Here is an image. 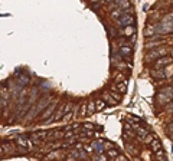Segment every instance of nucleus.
<instances>
[{
	"label": "nucleus",
	"mask_w": 173,
	"mask_h": 161,
	"mask_svg": "<svg viewBox=\"0 0 173 161\" xmlns=\"http://www.w3.org/2000/svg\"><path fill=\"white\" fill-rule=\"evenodd\" d=\"M49 102H51V98H42L40 101L36 102L35 107L32 105V110H30L29 115H27V119H33V118H36V116L39 115V112H42V111L49 105Z\"/></svg>",
	"instance_id": "f257e3e1"
},
{
	"label": "nucleus",
	"mask_w": 173,
	"mask_h": 161,
	"mask_svg": "<svg viewBox=\"0 0 173 161\" xmlns=\"http://www.w3.org/2000/svg\"><path fill=\"white\" fill-rule=\"evenodd\" d=\"M172 98H173V85L172 86H169V88H165L162 92H159V95H157V102L166 104V102H169Z\"/></svg>",
	"instance_id": "f03ea898"
},
{
	"label": "nucleus",
	"mask_w": 173,
	"mask_h": 161,
	"mask_svg": "<svg viewBox=\"0 0 173 161\" xmlns=\"http://www.w3.org/2000/svg\"><path fill=\"white\" fill-rule=\"evenodd\" d=\"M167 53V49H154V51H152V52H149L146 55V58H144V62H150V60H153V59H159V58H162V56H165Z\"/></svg>",
	"instance_id": "7ed1b4c3"
},
{
	"label": "nucleus",
	"mask_w": 173,
	"mask_h": 161,
	"mask_svg": "<svg viewBox=\"0 0 173 161\" xmlns=\"http://www.w3.org/2000/svg\"><path fill=\"white\" fill-rule=\"evenodd\" d=\"M117 23H118V26L133 25V23H134V17L131 16V13H124L123 16H120V17L117 19Z\"/></svg>",
	"instance_id": "20e7f679"
},
{
	"label": "nucleus",
	"mask_w": 173,
	"mask_h": 161,
	"mask_svg": "<svg viewBox=\"0 0 173 161\" xmlns=\"http://www.w3.org/2000/svg\"><path fill=\"white\" fill-rule=\"evenodd\" d=\"M56 108H58V102H52V105H48L46 108H45V112H43V115H40V119H42V122H43L46 118L52 116Z\"/></svg>",
	"instance_id": "39448f33"
},
{
	"label": "nucleus",
	"mask_w": 173,
	"mask_h": 161,
	"mask_svg": "<svg viewBox=\"0 0 173 161\" xmlns=\"http://www.w3.org/2000/svg\"><path fill=\"white\" fill-rule=\"evenodd\" d=\"M16 142L19 144L20 147H23V148H33V142H32V140L25 138V137H16Z\"/></svg>",
	"instance_id": "423d86ee"
},
{
	"label": "nucleus",
	"mask_w": 173,
	"mask_h": 161,
	"mask_svg": "<svg viewBox=\"0 0 173 161\" xmlns=\"http://www.w3.org/2000/svg\"><path fill=\"white\" fill-rule=\"evenodd\" d=\"M101 98L105 101L107 105H111V107H114V105H117V101L114 99L111 95H110V92H102V95H101Z\"/></svg>",
	"instance_id": "0eeeda50"
},
{
	"label": "nucleus",
	"mask_w": 173,
	"mask_h": 161,
	"mask_svg": "<svg viewBox=\"0 0 173 161\" xmlns=\"http://www.w3.org/2000/svg\"><path fill=\"white\" fill-rule=\"evenodd\" d=\"M114 3H115L118 7H121L123 10H128V9H131V5H130L128 0H114Z\"/></svg>",
	"instance_id": "6e6552de"
},
{
	"label": "nucleus",
	"mask_w": 173,
	"mask_h": 161,
	"mask_svg": "<svg viewBox=\"0 0 173 161\" xmlns=\"http://www.w3.org/2000/svg\"><path fill=\"white\" fill-rule=\"evenodd\" d=\"M124 13H126V10H123V9H121V7H114L113 10H111V17H113V19H118V17H120V16H123V14H124Z\"/></svg>",
	"instance_id": "1a4fd4ad"
},
{
	"label": "nucleus",
	"mask_w": 173,
	"mask_h": 161,
	"mask_svg": "<svg viewBox=\"0 0 173 161\" xmlns=\"http://www.w3.org/2000/svg\"><path fill=\"white\" fill-rule=\"evenodd\" d=\"M170 62H172V59L170 58H159L157 60H156V63H154V68L159 69L160 66H165V65L170 63Z\"/></svg>",
	"instance_id": "9d476101"
},
{
	"label": "nucleus",
	"mask_w": 173,
	"mask_h": 161,
	"mask_svg": "<svg viewBox=\"0 0 173 161\" xmlns=\"http://www.w3.org/2000/svg\"><path fill=\"white\" fill-rule=\"evenodd\" d=\"M163 42H165L163 39H156L154 38L152 42H149V43L146 45V49H154V48H157L159 45H162Z\"/></svg>",
	"instance_id": "9b49d317"
},
{
	"label": "nucleus",
	"mask_w": 173,
	"mask_h": 161,
	"mask_svg": "<svg viewBox=\"0 0 173 161\" xmlns=\"http://www.w3.org/2000/svg\"><path fill=\"white\" fill-rule=\"evenodd\" d=\"M150 145H152V150H153L154 153H157L159 150H162V144H160V141L157 140V137H154L153 140H152Z\"/></svg>",
	"instance_id": "f8f14e48"
},
{
	"label": "nucleus",
	"mask_w": 173,
	"mask_h": 161,
	"mask_svg": "<svg viewBox=\"0 0 173 161\" xmlns=\"http://www.w3.org/2000/svg\"><path fill=\"white\" fill-rule=\"evenodd\" d=\"M64 115H65V111H64V105H62L59 110H58V112H56L55 115H52L53 122H56V121H61V119L64 118Z\"/></svg>",
	"instance_id": "ddd939ff"
},
{
	"label": "nucleus",
	"mask_w": 173,
	"mask_h": 161,
	"mask_svg": "<svg viewBox=\"0 0 173 161\" xmlns=\"http://www.w3.org/2000/svg\"><path fill=\"white\" fill-rule=\"evenodd\" d=\"M123 33H124V36H134L136 27H134L133 25H128V26H126V29L123 30Z\"/></svg>",
	"instance_id": "4468645a"
},
{
	"label": "nucleus",
	"mask_w": 173,
	"mask_h": 161,
	"mask_svg": "<svg viewBox=\"0 0 173 161\" xmlns=\"http://www.w3.org/2000/svg\"><path fill=\"white\" fill-rule=\"evenodd\" d=\"M91 145H93L94 151H97V153H102V151H104V147H102V141H94Z\"/></svg>",
	"instance_id": "2eb2a0df"
},
{
	"label": "nucleus",
	"mask_w": 173,
	"mask_h": 161,
	"mask_svg": "<svg viewBox=\"0 0 173 161\" xmlns=\"http://www.w3.org/2000/svg\"><path fill=\"white\" fill-rule=\"evenodd\" d=\"M95 111H97L95 102H88V105H86V115H91V114H94Z\"/></svg>",
	"instance_id": "dca6fc26"
},
{
	"label": "nucleus",
	"mask_w": 173,
	"mask_h": 161,
	"mask_svg": "<svg viewBox=\"0 0 173 161\" xmlns=\"http://www.w3.org/2000/svg\"><path fill=\"white\" fill-rule=\"evenodd\" d=\"M107 107V104H105V101L101 98V99H98L97 102H95V108H97V111H102L104 108Z\"/></svg>",
	"instance_id": "f3484780"
},
{
	"label": "nucleus",
	"mask_w": 173,
	"mask_h": 161,
	"mask_svg": "<svg viewBox=\"0 0 173 161\" xmlns=\"http://www.w3.org/2000/svg\"><path fill=\"white\" fill-rule=\"evenodd\" d=\"M117 89L120 91L121 94L127 91V81H121V82H117Z\"/></svg>",
	"instance_id": "a211bd4d"
},
{
	"label": "nucleus",
	"mask_w": 173,
	"mask_h": 161,
	"mask_svg": "<svg viewBox=\"0 0 173 161\" xmlns=\"http://www.w3.org/2000/svg\"><path fill=\"white\" fill-rule=\"evenodd\" d=\"M133 52L131 46H121L120 48V55H130Z\"/></svg>",
	"instance_id": "6ab92c4d"
},
{
	"label": "nucleus",
	"mask_w": 173,
	"mask_h": 161,
	"mask_svg": "<svg viewBox=\"0 0 173 161\" xmlns=\"http://www.w3.org/2000/svg\"><path fill=\"white\" fill-rule=\"evenodd\" d=\"M152 75H153L154 78H157V79H160V78H166L165 76V71H163V69H156V71L152 72Z\"/></svg>",
	"instance_id": "aec40b11"
},
{
	"label": "nucleus",
	"mask_w": 173,
	"mask_h": 161,
	"mask_svg": "<svg viewBox=\"0 0 173 161\" xmlns=\"http://www.w3.org/2000/svg\"><path fill=\"white\" fill-rule=\"evenodd\" d=\"M133 128L136 129V132H137V134H139V135L141 137V138L147 135V131H146L144 128H140V127H137V125H133Z\"/></svg>",
	"instance_id": "412c9836"
},
{
	"label": "nucleus",
	"mask_w": 173,
	"mask_h": 161,
	"mask_svg": "<svg viewBox=\"0 0 173 161\" xmlns=\"http://www.w3.org/2000/svg\"><path fill=\"white\" fill-rule=\"evenodd\" d=\"M110 95H111V97H113L114 99L117 101V102H118V101H121V98H123V95H121V94H117V91H111V92H110Z\"/></svg>",
	"instance_id": "4be33fe9"
},
{
	"label": "nucleus",
	"mask_w": 173,
	"mask_h": 161,
	"mask_svg": "<svg viewBox=\"0 0 173 161\" xmlns=\"http://www.w3.org/2000/svg\"><path fill=\"white\" fill-rule=\"evenodd\" d=\"M163 71H165V76L170 78L173 75V68H172V66H169V68H167V66H166V68H163Z\"/></svg>",
	"instance_id": "5701e85b"
},
{
	"label": "nucleus",
	"mask_w": 173,
	"mask_h": 161,
	"mask_svg": "<svg viewBox=\"0 0 173 161\" xmlns=\"http://www.w3.org/2000/svg\"><path fill=\"white\" fill-rule=\"evenodd\" d=\"M108 157H110V158H115V157H117V155H118V150H108Z\"/></svg>",
	"instance_id": "b1692460"
},
{
	"label": "nucleus",
	"mask_w": 173,
	"mask_h": 161,
	"mask_svg": "<svg viewBox=\"0 0 173 161\" xmlns=\"http://www.w3.org/2000/svg\"><path fill=\"white\" fill-rule=\"evenodd\" d=\"M74 108V104H67V105H65V107H64V111H65V114H68V112H69V111L72 110Z\"/></svg>",
	"instance_id": "393cba45"
},
{
	"label": "nucleus",
	"mask_w": 173,
	"mask_h": 161,
	"mask_svg": "<svg viewBox=\"0 0 173 161\" xmlns=\"http://www.w3.org/2000/svg\"><path fill=\"white\" fill-rule=\"evenodd\" d=\"M86 105H88V104H84V105H82L81 112H80V116H85L86 115Z\"/></svg>",
	"instance_id": "a878e982"
},
{
	"label": "nucleus",
	"mask_w": 173,
	"mask_h": 161,
	"mask_svg": "<svg viewBox=\"0 0 173 161\" xmlns=\"http://www.w3.org/2000/svg\"><path fill=\"white\" fill-rule=\"evenodd\" d=\"M84 150H85V151H86V153H88V154H91V153H93V151H94L93 145H88V147H86V145H85V148H84Z\"/></svg>",
	"instance_id": "bb28decb"
},
{
	"label": "nucleus",
	"mask_w": 173,
	"mask_h": 161,
	"mask_svg": "<svg viewBox=\"0 0 173 161\" xmlns=\"http://www.w3.org/2000/svg\"><path fill=\"white\" fill-rule=\"evenodd\" d=\"M84 128H86V129H94V125H93V124H85V125H84Z\"/></svg>",
	"instance_id": "cd10ccee"
},
{
	"label": "nucleus",
	"mask_w": 173,
	"mask_h": 161,
	"mask_svg": "<svg viewBox=\"0 0 173 161\" xmlns=\"http://www.w3.org/2000/svg\"><path fill=\"white\" fill-rule=\"evenodd\" d=\"M107 157H108V155H97L95 158H97V160H107Z\"/></svg>",
	"instance_id": "c85d7f7f"
},
{
	"label": "nucleus",
	"mask_w": 173,
	"mask_h": 161,
	"mask_svg": "<svg viewBox=\"0 0 173 161\" xmlns=\"http://www.w3.org/2000/svg\"><path fill=\"white\" fill-rule=\"evenodd\" d=\"M167 110H169V111H173V105H170V107H169Z\"/></svg>",
	"instance_id": "c756f323"
},
{
	"label": "nucleus",
	"mask_w": 173,
	"mask_h": 161,
	"mask_svg": "<svg viewBox=\"0 0 173 161\" xmlns=\"http://www.w3.org/2000/svg\"><path fill=\"white\" fill-rule=\"evenodd\" d=\"M3 151H5V150H3V148H2V147H0V155L3 154Z\"/></svg>",
	"instance_id": "7c9ffc66"
},
{
	"label": "nucleus",
	"mask_w": 173,
	"mask_h": 161,
	"mask_svg": "<svg viewBox=\"0 0 173 161\" xmlns=\"http://www.w3.org/2000/svg\"><path fill=\"white\" fill-rule=\"evenodd\" d=\"M172 2H173V0H172Z\"/></svg>",
	"instance_id": "2f4dec72"
}]
</instances>
